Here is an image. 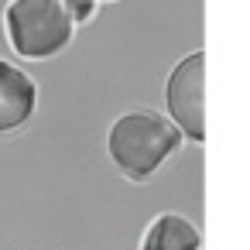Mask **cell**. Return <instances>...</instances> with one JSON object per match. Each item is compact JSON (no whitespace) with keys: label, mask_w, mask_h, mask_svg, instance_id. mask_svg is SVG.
Listing matches in <instances>:
<instances>
[{"label":"cell","mask_w":250,"mask_h":250,"mask_svg":"<svg viewBox=\"0 0 250 250\" xmlns=\"http://www.w3.org/2000/svg\"><path fill=\"white\" fill-rule=\"evenodd\" d=\"M182 144L175 124L151 110H130L110 124L106 151L120 175L130 182H147Z\"/></svg>","instance_id":"cell-1"},{"label":"cell","mask_w":250,"mask_h":250,"mask_svg":"<svg viewBox=\"0 0 250 250\" xmlns=\"http://www.w3.org/2000/svg\"><path fill=\"white\" fill-rule=\"evenodd\" d=\"M4 31L21 59H52L72 42V18L62 0H11L4 7Z\"/></svg>","instance_id":"cell-2"},{"label":"cell","mask_w":250,"mask_h":250,"mask_svg":"<svg viewBox=\"0 0 250 250\" xmlns=\"http://www.w3.org/2000/svg\"><path fill=\"white\" fill-rule=\"evenodd\" d=\"M165 106L182 137L206 141V52H188L175 62L165 83Z\"/></svg>","instance_id":"cell-3"},{"label":"cell","mask_w":250,"mask_h":250,"mask_svg":"<svg viewBox=\"0 0 250 250\" xmlns=\"http://www.w3.org/2000/svg\"><path fill=\"white\" fill-rule=\"evenodd\" d=\"M35 106H38L35 79L24 69H18L14 62L0 59V134L24 127L35 117Z\"/></svg>","instance_id":"cell-4"},{"label":"cell","mask_w":250,"mask_h":250,"mask_svg":"<svg viewBox=\"0 0 250 250\" xmlns=\"http://www.w3.org/2000/svg\"><path fill=\"white\" fill-rule=\"evenodd\" d=\"M141 250H202V233L178 212H161L144 233Z\"/></svg>","instance_id":"cell-5"},{"label":"cell","mask_w":250,"mask_h":250,"mask_svg":"<svg viewBox=\"0 0 250 250\" xmlns=\"http://www.w3.org/2000/svg\"><path fill=\"white\" fill-rule=\"evenodd\" d=\"M62 4H65V11H69L72 24H86V21H93V18H96L100 0H62Z\"/></svg>","instance_id":"cell-6"}]
</instances>
